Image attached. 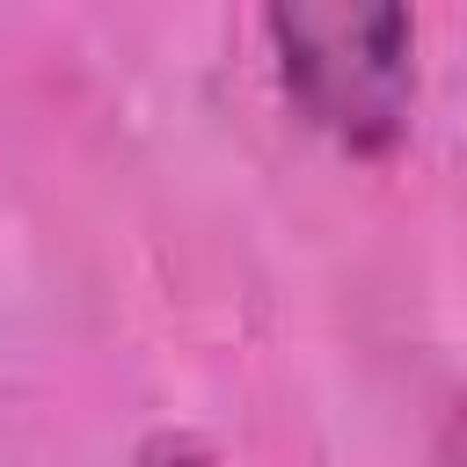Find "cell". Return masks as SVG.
<instances>
[{
  "label": "cell",
  "mask_w": 467,
  "mask_h": 467,
  "mask_svg": "<svg viewBox=\"0 0 467 467\" xmlns=\"http://www.w3.org/2000/svg\"><path fill=\"white\" fill-rule=\"evenodd\" d=\"M285 95L350 153H387L416 102V22L379 0H299L263 15Z\"/></svg>",
  "instance_id": "6da1fadb"
},
{
  "label": "cell",
  "mask_w": 467,
  "mask_h": 467,
  "mask_svg": "<svg viewBox=\"0 0 467 467\" xmlns=\"http://www.w3.org/2000/svg\"><path fill=\"white\" fill-rule=\"evenodd\" d=\"M131 467H219V460H212V445L190 438V431H153V438L131 452Z\"/></svg>",
  "instance_id": "7a4b0ae2"
}]
</instances>
